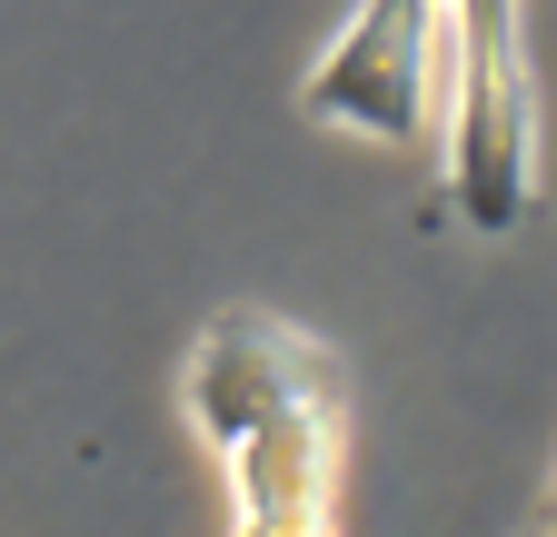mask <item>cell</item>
<instances>
[{
  "label": "cell",
  "instance_id": "2",
  "mask_svg": "<svg viewBox=\"0 0 557 537\" xmlns=\"http://www.w3.org/2000/svg\"><path fill=\"white\" fill-rule=\"evenodd\" d=\"M438 80H448V0H359L338 40L309 60L299 110L359 129V140H418L438 120Z\"/></svg>",
  "mask_w": 557,
  "mask_h": 537
},
{
  "label": "cell",
  "instance_id": "1",
  "mask_svg": "<svg viewBox=\"0 0 557 537\" xmlns=\"http://www.w3.org/2000/svg\"><path fill=\"white\" fill-rule=\"evenodd\" d=\"M448 199L468 229H518L537 199V80L518 30H448Z\"/></svg>",
  "mask_w": 557,
  "mask_h": 537
},
{
  "label": "cell",
  "instance_id": "3",
  "mask_svg": "<svg viewBox=\"0 0 557 537\" xmlns=\"http://www.w3.org/2000/svg\"><path fill=\"white\" fill-rule=\"evenodd\" d=\"M299 398H338V378H329V349L299 339L289 319L230 309V319L189 349V419H199L209 448L249 438L269 409H299Z\"/></svg>",
  "mask_w": 557,
  "mask_h": 537
},
{
  "label": "cell",
  "instance_id": "5",
  "mask_svg": "<svg viewBox=\"0 0 557 537\" xmlns=\"http://www.w3.org/2000/svg\"><path fill=\"white\" fill-rule=\"evenodd\" d=\"M448 30H518V0H448Z\"/></svg>",
  "mask_w": 557,
  "mask_h": 537
},
{
  "label": "cell",
  "instance_id": "4",
  "mask_svg": "<svg viewBox=\"0 0 557 537\" xmlns=\"http://www.w3.org/2000/svg\"><path fill=\"white\" fill-rule=\"evenodd\" d=\"M220 458H230V488H239V527H338L329 517V488H338V398L269 409Z\"/></svg>",
  "mask_w": 557,
  "mask_h": 537
}]
</instances>
